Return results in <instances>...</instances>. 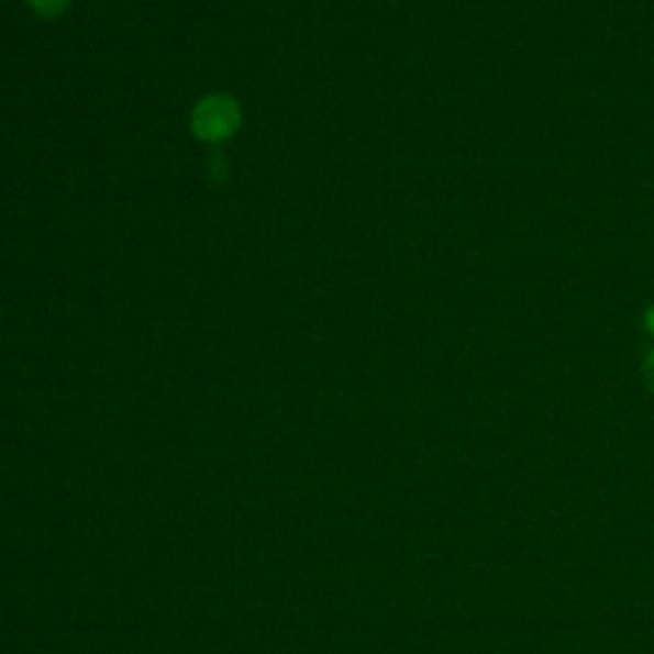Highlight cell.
<instances>
[{
    "mask_svg": "<svg viewBox=\"0 0 654 654\" xmlns=\"http://www.w3.org/2000/svg\"><path fill=\"white\" fill-rule=\"evenodd\" d=\"M65 3H67V0H31V5H34L36 11H42V13L59 11V8H65Z\"/></svg>",
    "mask_w": 654,
    "mask_h": 654,
    "instance_id": "cell-2",
    "label": "cell"
},
{
    "mask_svg": "<svg viewBox=\"0 0 654 654\" xmlns=\"http://www.w3.org/2000/svg\"><path fill=\"white\" fill-rule=\"evenodd\" d=\"M235 121H239V110L225 98L204 100L195 113V129L200 131V136L204 138L228 136V133L233 131Z\"/></svg>",
    "mask_w": 654,
    "mask_h": 654,
    "instance_id": "cell-1",
    "label": "cell"
},
{
    "mask_svg": "<svg viewBox=\"0 0 654 654\" xmlns=\"http://www.w3.org/2000/svg\"><path fill=\"white\" fill-rule=\"evenodd\" d=\"M647 378H650V386H652V391H654V353H652V358H650V364H647Z\"/></svg>",
    "mask_w": 654,
    "mask_h": 654,
    "instance_id": "cell-3",
    "label": "cell"
}]
</instances>
